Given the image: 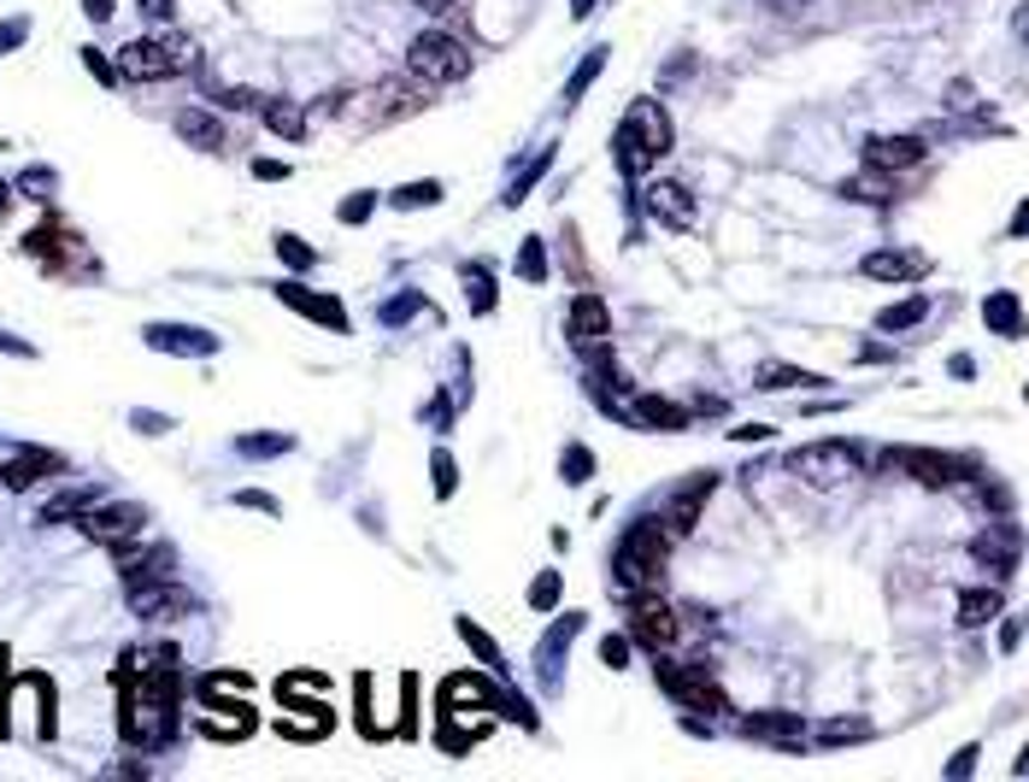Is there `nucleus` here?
<instances>
[{"mask_svg":"<svg viewBox=\"0 0 1029 782\" xmlns=\"http://www.w3.org/2000/svg\"><path fill=\"white\" fill-rule=\"evenodd\" d=\"M124 742L136 747H165L177 730V654L153 647V654H129L124 677Z\"/></svg>","mask_w":1029,"mask_h":782,"instance_id":"1","label":"nucleus"},{"mask_svg":"<svg viewBox=\"0 0 1029 782\" xmlns=\"http://www.w3.org/2000/svg\"><path fill=\"white\" fill-rule=\"evenodd\" d=\"M671 542L677 535L659 524V518H635V524L618 535L612 547V576L624 595H647V588H659L665 576V559H671Z\"/></svg>","mask_w":1029,"mask_h":782,"instance_id":"2","label":"nucleus"},{"mask_svg":"<svg viewBox=\"0 0 1029 782\" xmlns=\"http://www.w3.org/2000/svg\"><path fill=\"white\" fill-rule=\"evenodd\" d=\"M865 466H871V459H865L859 442H811V447H801V454H789V471L801 476V483L823 488V495L859 483Z\"/></svg>","mask_w":1029,"mask_h":782,"instance_id":"3","label":"nucleus"},{"mask_svg":"<svg viewBox=\"0 0 1029 782\" xmlns=\"http://www.w3.org/2000/svg\"><path fill=\"white\" fill-rule=\"evenodd\" d=\"M418 107H430V89L418 77H383V83H365V89H354L342 100V112L354 124H395Z\"/></svg>","mask_w":1029,"mask_h":782,"instance_id":"4","label":"nucleus"},{"mask_svg":"<svg viewBox=\"0 0 1029 782\" xmlns=\"http://www.w3.org/2000/svg\"><path fill=\"white\" fill-rule=\"evenodd\" d=\"M0 730L53 735V683L48 677H24V683L0 688Z\"/></svg>","mask_w":1029,"mask_h":782,"instance_id":"5","label":"nucleus"},{"mask_svg":"<svg viewBox=\"0 0 1029 782\" xmlns=\"http://www.w3.org/2000/svg\"><path fill=\"white\" fill-rule=\"evenodd\" d=\"M654 677H659V688L671 694L677 706H689V712H706V718L730 712V694H723L712 677L701 671V665H677V659L654 654Z\"/></svg>","mask_w":1029,"mask_h":782,"instance_id":"6","label":"nucleus"},{"mask_svg":"<svg viewBox=\"0 0 1029 782\" xmlns=\"http://www.w3.org/2000/svg\"><path fill=\"white\" fill-rule=\"evenodd\" d=\"M195 60V48H188V36H165V41H124L119 53V77L129 83H165L177 77V71Z\"/></svg>","mask_w":1029,"mask_h":782,"instance_id":"7","label":"nucleus"},{"mask_svg":"<svg viewBox=\"0 0 1029 782\" xmlns=\"http://www.w3.org/2000/svg\"><path fill=\"white\" fill-rule=\"evenodd\" d=\"M77 530L89 535V542H107V547H124L141 535V506L136 500H100V495H83L77 500Z\"/></svg>","mask_w":1029,"mask_h":782,"instance_id":"8","label":"nucleus"},{"mask_svg":"<svg viewBox=\"0 0 1029 782\" xmlns=\"http://www.w3.org/2000/svg\"><path fill=\"white\" fill-rule=\"evenodd\" d=\"M406 71H412L418 83H459L471 71V53H466V41L442 36V30H424L412 48H406Z\"/></svg>","mask_w":1029,"mask_h":782,"instance_id":"9","label":"nucleus"},{"mask_svg":"<svg viewBox=\"0 0 1029 782\" xmlns=\"http://www.w3.org/2000/svg\"><path fill=\"white\" fill-rule=\"evenodd\" d=\"M618 141H630V148L642 153V159H659V153H671V141H677V129H671V112H665L654 95L630 100L624 124H618Z\"/></svg>","mask_w":1029,"mask_h":782,"instance_id":"10","label":"nucleus"},{"mask_svg":"<svg viewBox=\"0 0 1029 782\" xmlns=\"http://www.w3.org/2000/svg\"><path fill=\"white\" fill-rule=\"evenodd\" d=\"M630 642H642L647 654H671L677 647V612L665 606L659 588L630 595Z\"/></svg>","mask_w":1029,"mask_h":782,"instance_id":"11","label":"nucleus"},{"mask_svg":"<svg viewBox=\"0 0 1029 782\" xmlns=\"http://www.w3.org/2000/svg\"><path fill=\"white\" fill-rule=\"evenodd\" d=\"M565 336H571V347L594 353V365H606L600 347L612 342V307H606L600 295H577V300H571V312H565Z\"/></svg>","mask_w":1029,"mask_h":782,"instance_id":"12","label":"nucleus"},{"mask_svg":"<svg viewBox=\"0 0 1029 782\" xmlns=\"http://www.w3.org/2000/svg\"><path fill=\"white\" fill-rule=\"evenodd\" d=\"M894 466L912 471L918 483H930V488L970 483V476H977V459H965V454H930V447H901V459H894Z\"/></svg>","mask_w":1029,"mask_h":782,"instance_id":"13","label":"nucleus"},{"mask_svg":"<svg viewBox=\"0 0 1029 782\" xmlns=\"http://www.w3.org/2000/svg\"><path fill=\"white\" fill-rule=\"evenodd\" d=\"M188 606H195L188 588L165 583V576H153V583H129V612L148 618V624H171V618H183Z\"/></svg>","mask_w":1029,"mask_h":782,"instance_id":"14","label":"nucleus"},{"mask_svg":"<svg viewBox=\"0 0 1029 782\" xmlns=\"http://www.w3.org/2000/svg\"><path fill=\"white\" fill-rule=\"evenodd\" d=\"M642 207L654 212V219H665L671 229H689V224H694V195H689L683 183H671V177L647 183V188H642Z\"/></svg>","mask_w":1029,"mask_h":782,"instance_id":"15","label":"nucleus"},{"mask_svg":"<svg viewBox=\"0 0 1029 782\" xmlns=\"http://www.w3.org/2000/svg\"><path fill=\"white\" fill-rule=\"evenodd\" d=\"M923 153H930L923 136H871L865 141V165H877V171H912V165H923Z\"/></svg>","mask_w":1029,"mask_h":782,"instance_id":"16","label":"nucleus"},{"mask_svg":"<svg viewBox=\"0 0 1029 782\" xmlns=\"http://www.w3.org/2000/svg\"><path fill=\"white\" fill-rule=\"evenodd\" d=\"M277 300L295 307L300 318H312V324H324V330H347V312H342L336 295H312L307 283H277Z\"/></svg>","mask_w":1029,"mask_h":782,"instance_id":"17","label":"nucleus"},{"mask_svg":"<svg viewBox=\"0 0 1029 782\" xmlns=\"http://www.w3.org/2000/svg\"><path fill=\"white\" fill-rule=\"evenodd\" d=\"M859 271L871 283H918L930 265H923V253H912V248H877V253H865Z\"/></svg>","mask_w":1029,"mask_h":782,"instance_id":"18","label":"nucleus"},{"mask_svg":"<svg viewBox=\"0 0 1029 782\" xmlns=\"http://www.w3.org/2000/svg\"><path fill=\"white\" fill-rule=\"evenodd\" d=\"M742 735L747 742H771V747H801L806 723L794 712H747L742 718Z\"/></svg>","mask_w":1029,"mask_h":782,"instance_id":"19","label":"nucleus"},{"mask_svg":"<svg viewBox=\"0 0 1029 782\" xmlns=\"http://www.w3.org/2000/svg\"><path fill=\"white\" fill-rule=\"evenodd\" d=\"M706 495H712V476H689V483L671 495V506L659 512V524L671 530V535H689L694 518H701V500H706Z\"/></svg>","mask_w":1029,"mask_h":782,"instance_id":"20","label":"nucleus"},{"mask_svg":"<svg viewBox=\"0 0 1029 782\" xmlns=\"http://www.w3.org/2000/svg\"><path fill=\"white\" fill-rule=\"evenodd\" d=\"M119 571L129 576V583H153V576H171V571H177V554H171V547H141V554H136V547H119Z\"/></svg>","mask_w":1029,"mask_h":782,"instance_id":"21","label":"nucleus"},{"mask_svg":"<svg viewBox=\"0 0 1029 782\" xmlns=\"http://www.w3.org/2000/svg\"><path fill=\"white\" fill-rule=\"evenodd\" d=\"M148 347H159V353H219V336H207V330H183V324H153Z\"/></svg>","mask_w":1029,"mask_h":782,"instance_id":"22","label":"nucleus"},{"mask_svg":"<svg viewBox=\"0 0 1029 782\" xmlns=\"http://www.w3.org/2000/svg\"><path fill=\"white\" fill-rule=\"evenodd\" d=\"M577 630H583V612H565L559 624L542 635V647H535V671H542L547 683H554V677H559V654H565V647H571V635H577Z\"/></svg>","mask_w":1029,"mask_h":782,"instance_id":"23","label":"nucleus"},{"mask_svg":"<svg viewBox=\"0 0 1029 782\" xmlns=\"http://www.w3.org/2000/svg\"><path fill=\"white\" fill-rule=\"evenodd\" d=\"M53 471H60V454H41V447H30L24 459H12V466L0 471V483H7L12 495H24V488H30L36 476H53Z\"/></svg>","mask_w":1029,"mask_h":782,"instance_id":"24","label":"nucleus"},{"mask_svg":"<svg viewBox=\"0 0 1029 782\" xmlns=\"http://www.w3.org/2000/svg\"><path fill=\"white\" fill-rule=\"evenodd\" d=\"M253 730V712L236 700V712H219V700H207V718H200V735H212V742H241V735Z\"/></svg>","mask_w":1029,"mask_h":782,"instance_id":"25","label":"nucleus"},{"mask_svg":"<svg viewBox=\"0 0 1029 782\" xmlns=\"http://www.w3.org/2000/svg\"><path fill=\"white\" fill-rule=\"evenodd\" d=\"M177 136H183V141H195V148H207V153H219V148H224V124L212 119L207 107L177 112Z\"/></svg>","mask_w":1029,"mask_h":782,"instance_id":"26","label":"nucleus"},{"mask_svg":"<svg viewBox=\"0 0 1029 782\" xmlns=\"http://www.w3.org/2000/svg\"><path fill=\"white\" fill-rule=\"evenodd\" d=\"M842 195H847V200H871V207H889V200H894V171L865 165L859 177H847V183H842Z\"/></svg>","mask_w":1029,"mask_h":782,"instance_id":"27","label":"nucleus"},{"mask_svg":"<svg viewBox=\"0 0 1029 782\" xmlns=\"http://www.w3.org/2000/svg\"><path fill=\"white\" fill-rule=\"evenodd\" d=\"M1000 606H1006V595H1000L994 583L989 588H965V595H959V624L965 630H982L989 618H1000Z\"/></svg>","mask_w":1029,"mask_h":782,"instance_id":"28","label":"nucleus"},{"mask_svg":"<svg viewBox=\"0 0 1029 782\" xmlns=\"http://www.w3.org/2000/svg\"><path fill=\"white\" fill-rule=\"evenodd\" d=\"M982 318H989V330H1000V336H1024V300L1006 295V288L982 300Z\"/></svg>","mask_w":1029,"mask_h":782,"instance_id":"29","label":"nucleus"},{"mask_svg":"<svg viewBox=\"0 0 1029 782\" xmlns=\"http://www.w3.org/2000/svg\"><path fill=\"white\" fill-rule=\"evenodd\" d=\"M259 112H265V129H271V136H283V141H300V136H307V119H300L295 100H259Z\"/></svg>","mask_w":1029,"mask_h":782,"instance_id":"30","label":"nucleus"},{"mask_svg":"<svg viewBox=\"0 0 1029 782\" xmlns=\"http://www.w3.org/2000/svg\"><path fill=\"white\" fill-rule=\"evenodd\" d=\"M923 318H930V300L912 295V300H894L889 312H877V330H882V336H901V330H918Z\"/></svg>","mask_w":1029,"mask_h":782,"instance_id":"31","label":"nucleus"},{"mask_svg":"<svg viewBox=\"0 0 1029 782\" xmlns=\"http://www.w3.org/2000/svg\"><path fill=\"white\" fill-rule=\"evenodd\" d=\"M295 436H283V430H259V436H236V454L241 459H283Z\"/></svg>","mask_w":1029,"mask_h":782,"instance_id":"32","label":"nucleus"},{"mask_svg":"<svg viewBox=\"0 0 1029 782\" xmlns=\"http://www.w3.org/2000/svg\"><path fill=\"white\" fill-rule=\"evenodd\" d=\"M459 283H466V300H471L476 318L495 312V277H488V265H466V277H459Z\"/></svg>","mask_w":1029,"mask_h":782,"instance_id":"33","label":"nucleus"},{"mask_svg":"<svg viewBox=\"0 0 1029 782\" xmlns=\"http://www.w3.org/2000/svg\"><path fill=\"white\" fill-rule=\"evenodd\" d=\"M811 383H818L811 371H801V365H777V359L753 371V388H811Z\"/></svg>","mask_w":1029,"mask_h":782,"instance_id":"34","label":"nucleus"},{"mask_svg":"<svg viewBox=\"0 0 1029 782\" xmlns=\"http://www.w3.org/2000/svg\"><path fill=\"white\" fill-rule=\"evenodd\" d=\"M970 554H977L982 564H994V571H1012V564H1018V535H982Z\"/></svg>","mask_w":1029,"mask_h":782,"instance_id":"35","label":"nucleus"},{"mask_svg":"<svg viewBox=\"0 0 1029 782\" xmlns=\"http://www.w3.org/2000/svg\"><path fill=\"white\" fill-rule=\"evenodd\" d=\"M818 742H823V747H853V742H871V723H865V718H830V723L818 730Z\"/></svg>","mask_w":1029,"mask_h":782,"instance_id":"36","label":"nucleus"},{"mask_svg":"<svg viewBox=\"0 0 1029 782\" xmlns=\"http://www.w3.org/2000/svg\"><path fill=\"white\" fill-rule=\"evenodd\" d=\"M547 165H554V148H542V153H535V159H530V165H524V171H518V177H512V183H506V195H500V200H506V207H518V200H524V195H530V188H535V177H542V171H547Z\"/></svg>","mask_w":1029,"mask_h":782,"instance_id":"37","label":"nucleus"},{"mask_svg":"<svg viewBox=\"0 0 1029 782\" xmlns=\"http://www.w3.org/2000/svg\"><path fill=\"white\" fill-rule=\"evenodd\" d=\"M430 200H442V183H406L388 195V207L395 212H418V207H430Z\"/></svg>","mask_w":1029,"mask_h":782,"instance_id":"38","label":"nucleus"},{"mask_svg":"<svg viewBox=\"0 0 1029 782\" xmlns=\"http://www.w3.org/2000/svg\"><path fill=\"white\" fill-rule=\"evenodd\" d=\"M459 635H466V647H471V654H476V659H483V665H488V671H506V659H500V647H495V642H488V635H483V630H476V624H471V618H459Z\"/></svg>","mask_w":1029,"mask_h":782,"instance_id":"39","label":"nucleus"},{"mask_svg":"<svg viewBox=\"0 0 1029 782\" xmlns=\"http://www.w3.org/2000/svg\"><path fill=\"white\" fill-rule=\"evenodd\" d=\"M600 71H606V48H594V53H588V60H583V65H577V77H571V89H565V107H577V100H583V95H588V83H594V77H600Z\"/></svg>","mask_w":1029,"mask_h":782,"instance_id":"40","label":"nucleus"},{"mask_svg":"<svg viewBox=\"0 0 1029 782\" xmlns=\"http://www.w3.org/2000/svg\"><path fill=\"white\" fill-rule=\"evenodd\" d=\"M418 312H436V307H430L424 295H395V300L383 307V324H388V330H400V324H412Z\"/></svg>","mask_w":1029,"mask_h":782,"instance_id":"41","label":"nucleus"},{"mask_svg":"<svg viewBox=\"0 0 1029 782\" xmlns=\"http://www.w3.org/2000/svg\"><path fill=\"white\" fill-rule=\"evenodd\" d=\"M430 476H436V500H454L459 471H454V454H447V447H436V454H430Z\"/></svg>","mask_w":1029,"mask_h":782,"instance_id":"42","label":"nucleus"},{"mask_svg":"<svg viewBox=\"0 0 1029 782\" xmlns=\"http://www.w3.org/2000/svg\"><path fill=\"white\" fill-rule=\"evenodd\" d=\"M241 694H248V677H230V671L200 683V700H241Z\"/></svg>","mask_w":1029,"mask_h":782,"instance_id":"43","label":"nucleus"},{"mask_svg":"<svg viewBox=\"0 0 1029 782\" xmlns=\"http://www.w3.org/2000/svg\"><path fill=\"white\" fill-rule=\"evenodd\" d=\"M518 277H524V283H547V248H542V241H524V253H518Z\"/></svg>","mask_w":1029,"mask_h":782,"instance_id":"44","label":"nucleus"},{"mask_svg":"<svg viewBox=\"0 0 1029 782\" xmlns=\"http://www.w3.org/2000/svg\"><path fill=\"white\" fill-rule=\"evenodd\" d=\"M559 476H565V483H588V476H594V454H588V447H565Z\"/></svg>","mask_w":1029,"mask_h":782,"instance_id":"45","label":"nucleus"},{"mask_svg":"<svg viewBox=\"0 0 1029 782\" xmlns=\"http://www.w3.org/2000/svg\"><path fill=\"white\" fill-rule=\"evenodd\" d=\"M559 571H542V576H535V583H530V606H535V612H554V606H559Z\"/></svg>","mask_w":1029,"mask_h":782,"instance_id":"46","label":"nucleus"},{"mask_svg":"<svg viewBox=\"0 0 1029 782\" xmlns=\"http://www.w3.org/2000/svg\"><path fill=\"white\" fill-rule=\"evenodd\" d=\"M371 212H376V195H371V188H359V195L342 200V224H365Z\"/></svg>","mask_w":1029,"mask_h":782,"instance_id":"47","label":"nucleus"},{"mask_svg":"<svg viewBox=\"0 0 1029 782\" xmlns=\"http://www.w3.org/2000/svg\"><path fill=\"white\" fill-rule=\"evenodd\" d=\"M277 253H283L295 271H312V248H307L300 236H283V229H277Z\"/></svg>","mask_w":1029,"mask_h":782,"instance_id":"48","label":"nucleus"},{"mask_svg":"<svg viewBox=\"0 0 1029 782\" xmlns=\"http://www.w3.org/2000/svg\"><path fill=\"white\" fill-rule=\"evenodd\" d=\"M600 659H606V665H630V635H606V642H600Z\"/></svg>","mask_w":1029,"mask_h":782,"instance_id":"49","label":"nucleus"},{"mask_svg":"<svg viewBox=\"0 0 1029 782\" xmlns=\"http://www.w3.org/2000/svg\"><path fill=\"white\" fill-rule=\"evenodd\" d=\"M424 418H430L436 430H447V424H454V395H436V400L424 407Z\"/></svg>","mask_w":1029,"mask_h":782,"instance_id":"50","label":"nucleus"},{"mask_svg":"<svg viewBox=\"0 0 1029 782\" xmlns=\"http://www.w3.org/2000/svg\"><path fill=\"white\" fill-rule=\"evenodd\" d=\"M83 65H89V71H95V83H107V89H119V83H124V77H112V65L100 60L95 48H83Z\"/></svg>","mask_w":1029,"mask_h":782,"instance_id":"51","label":"nucleus"},{"mask_svg":"<svg viewBox=\"0 0 1029 782\" xmlns=\"http://www.w3.org/2000/svg\"><path fill=\"white\" fill-rule=\"evenodd\" d=\"M253 177H259V183H288L295 171H288L283 159H259V165H253Z\"/></svg>","mask_w":1029,"mask_h":782,"instance_id":"52","label":"nucleus"},{"mask_svg":"<svg viewBox=\"0 0 1029 782\" xmlns=\"http://www.w3.org/2000/svg\"><path fill=\"white\" fill-rule=\"evenodd\" d=\"M970 771H977V747H965V753H953V765H947V777H953V782H965Z\"/></svg>","mask_w":1029,"mask_h":782,"instance_id":"53","label":"nucleus"},{"mask_svg":"<svg viewBox=\"0 0 1029 782\" xmlns=\"http://www.w3.org/2000/svg\"><path fill=\"white\" fill-rule=\"evenodd\" d=\"M236 506H253V512H277V500H271L265 488H241V495H236Z\"/></svg>","mask_w":1029,"mask_h":782,"instance_id":"54","label":"nucleus"},{"mask_svg":"<svg viewBox=\"0 0 1029 782\" xmlns=\"http://www.w3.org/2000/svg\"><path fill=\"white\" fill-rule=\"evenodd\" d=\"M24 30H30V24H24V18L0 24V53H12V48H18V41H24Z\"/></svg>","mask_w":1029,"mask_h":782,"instance_id":"55","label":"nucleus"},{"mask_svg":"<svg viewBox=\"0 0 1029 782\" xmlns=\"http://www.w3.org/2000/svg\"><path fill=\"white\" fill-rule=\"evenodd\" d=\"M129 424H136L141 436H165V430H171V424H165V418H159V412H136V418H129Z\"/></svg>","mask_w":1029,"mask_h":782,"instance_id":"56","label":"nucleus"},{"mask_svg":"<svg viewBox=\"0 0 1029 782\" xmlns=\"http://www.w3.org/2000/svg\"><path fill=\"white\" fill-rule=\"evenodd\" d=\"M136 7L148 12L153 24H171V12H177V7H171V0H136Z\"/></svg>","mask_w":1029,"mask_h":782,"instance_id":"57","label":"nucleus"},{"mask_svg":"<svg viewBox=\"0 0 1029 782\" xmlns=\"http://www.w3.org/2000/svg\"><path fill=\"white\" fill-rule=\"evenodd\" d=\"M24 195H53V171H30V177H24Z\"/></svg>","mask_w":1029,"mask_h":782,"instance_id":"58","label":"nucleus"},{"mask_svg":"<svg viewBox=\"0 0 1029 782\" xmlns=\"http://www.w3.org/2000/svg\"><path fill=\"white\" fill-rule=\"evenodd\" d=\"M735 442H771V424H735Z\"/></svg>","mask_w":1029,"mask_h":782,"instance_id":"59","label":"nucleus"},{"mask_svg":"<svg viewBox=\"0 0 1029 782\" xmlns=\"http://www.w3.org/2000/svg\"><path fill=\"white\" fill-rule=\"evenodd\" d=\"M0 353H18V359H30L36 347H30V342H18V336H7V330H0Z\"/></svg>","mask_w":1029,"mask_h":782,"instance_id":"60","label":"nucleus"},{"mask_svg":"<svg viewBox=\"0 0 1029 782\" xmlns=\"http://www.w3.org/2000/svg\"><path fill=\"white\" fill-rule=\"evenodd\" d=\"M801 7H811V0H771V12H782V18H794Z\"/></svg>","mask_w":1029,"mask_h":782,"instance_id":"61","label":"nucleus"},{"mask_svg":"<svg viewBox=\"0 0 1029 782\" xmlns=\"http://www.w3.org/2000/svg\"><path fill=\"white\" fill-rule=\"evenodd\" d=\"M89 7V18H112V0H83Z\"/></svg>","mask_w":1029,"mask_h":782,"instance_id":"62","label":"nucleus"},{"mask_svg":"<svg viewBox=\"0 0 1029 782\" xmlns=\"http://www.w3.org/2000/svg\"><path fill=\"white\" fill-rule=\"evenodd\" d=\"M594 12V0H571V18H588Z\"/></svg>","mask_w":1029,"mask_h":782,"instance_id":"63","label":"nucleus"},{"mask_svg":"<svg viewBox=\"0 0 1029 782\" xmlns=\"http://www.w3.org/2000/svg\"><path fill=\"white\" fill-rule=\"evenodd\" d=\"M418 7H424V12H442V7H447V0H418Z\"/></svg>","mask_w":1029,"mask_h":782,"instance_id":"64","label":"nucleus"}]
</instances>
